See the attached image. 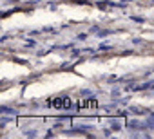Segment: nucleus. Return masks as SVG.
I'll use <instances>...</instances> for the list:
<instances>
[{
    "instance_id": "nucleus-1",
    "label": "nucleus",
    "mask_w": 154,
    "mask_h": 139,
    "mask_svg": "<svg viewBox=\"0 0 154 139\" xmlns=\"http://www.w3.org/2000/svg\"><path fill=\"white\" fill-rule=\"evenodd\" d=\"M51 105L56 107L58 110H60V108H69V107H71V99H67V98H56V99L51 101Z\"/></svg>"
},
{
    "instance_id": "nucleus-2",
    "label": "nucleus",
    "mask_w": 154,
    "mask_h": 139,
    "mask_svg": "<svg viewBox=\"0 0 154 139\" xmlns=\"http://www.w3.org/2000/svg\"><path fill=\"white\" fill-rule=\"evenodd\" d=\"M78 108H82V110H85V108H96V101H87V99H84V101L78 103Z\"/></svg>"
}]
</instances>
